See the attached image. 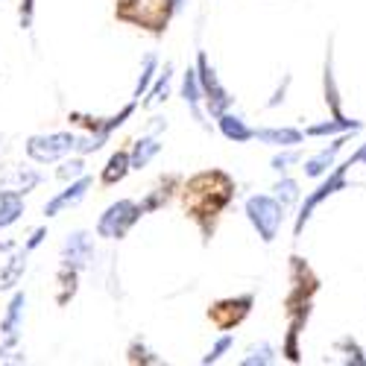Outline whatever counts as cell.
Instances as JSON below:
<instances>
[{
    "instance_id": "obj_1",
    "label": "cell",
    "mask_w": 366,
    "mask_h": 366,
    "mask_svg": "<svg viewBox=\"0 0 366 366\" xmlns=\"http://www.w3.org/2000/svg\"><path fill=\"white\" fill-rule=\"evenodd\" d=\"M232 197H234V179L223 170H202L185 179V185H182V205H185V214L199 226L205 243L214 234V226L220 214L229 208Z\"/></svg>"
},
{
    "instance_id": "obj_2",
    "label": "cell",
    "mask_w": 366,
    "mask_h": 366,
    "mask_svg": "<svg viewBox=\"0 0 366 366\" xmlns=\"http://www.w3.org/2000/svg\"><path fill=\"white\" fill-rule=\"evenodd\" d=\"M144 217H147V211H144L141 199L124 197V199L112 202L103 211V214H100V220H97V237H103V240H124Z\"/></svg>"
},
{
    "instance_id": "obj_3",
    "label": "cell",
    "mask_w": 366,
    "mask_h": 366,
    "mask_svg": "<svg viewBox=\"0 0 366 366\" xmlns=\"http://www.w3.org/2000/svg\"><path fill=\"white\" fill-rule=\"evenodd\" d=\"M76 144H79V135L71 132V129H62V132H39V135H29L26 138L24 152H26V159L33 162V164H56V162L74 156Z\"/></svg>"
},
{
    "instance_id": "obj_4",
    "label": "cell",
    "mask_w": 366,
    "mask_h": 366,
    "mask_svg": "<svg viewBox=\"0 0 366 366\" xmlns=\"http://www.w3.org/2000/svg\"><path fill=\"white\" fill-rule=\"evenodd\" d=\"M243 211H247V220L252 223V229L258 232V237L264 243H272L279 237L282 232V223H285V205L269 197V194H255L247 199V205H243Z\"/></svg>"
},
{
    "instance_id": "obj_5",
    "label": "cell",
    "mask_w": 366,
    "mask_h": 366,
    "mask_svg": "<svg viewBox=\"0 0 366 366\" xmlns=\"http://www.w3.org/2000/svg\"><path fill=\"white\" fill-rule=\"evenodd\" d=\"M197 79H199V88H202V100H205V112L208 117H220L223 112H229L234 106V97L229 94V88L220 82L214 65H211V59L205 50H197Z\"/></svg>"
},
{
    "instance_id": "obj_6",
    "label": "cell",
    "mask_w": 366,
    "mask_h": 366,
    "mask_svg": "<svg viewBox=\"0 0 366 366\" xmlns=\"http://www.w3.org/2000/svg\"><path fill=\"white\" fill-rule=\"evenodd\" d=\"M252 305H255V296H252V293L217 299V302H211L208 320H211V325H214L217 331H232V328H237L243 320L249 317Z\"/></svg>"
},
{
    "instance_id": "obj_7",
    "label": "cell",
    "mask_w": 366,
    "mask_h": 366,
    "mask_svg": "<svg viewBox=\"0 0 366 366\" xmlns=\"http://www.w3.org/2000/svg\"><path fill=\"white\" fill-rule=\"evenodd\" d=\"M94 188V176H79V179H74V182H65V188L59 191V194H53L47 202H44V217L50 220V217H59V214H65L68 208H76L85 197H88V191Z\"/></svg>"
},
{
    "instance_id": "obj_8",
    "label": "cell",
    "mask_w": 366,
    "mask_h": 366,
    "mask_svg": "<svg viewBox=\"0 0 366 366\" xmlns=\"http://www.w3.org/2000/svg\"><path fill=\"white\" fill-rule=\"evenodd\" d=\"M94 255H97L94 237H91V232H85V229L71 232V234L62 240V252H59V258H62L65 267H74V269H79V272H85V269L91 267Z\"/></svg>"
},
{
    "instance_id": "obj_9",
    "label": "cell",
    "mask_w": 366,
    "mask_h": 366,
    "mask_svg": "<svg viewBox=\"0 0 366 366\" xmlns=\"http://www.w3.org/2000/svg\"><path fill=\"white\" fill-rule=\"evenodd\" d=\"M41 182H44V173L39 167H33V164H6V167H0V188L15 191L21 197L33 194Z\"/></svg>"
},
{
    "instance_id": "obj_10",
    "label": "cell",
    "mask_w": 366,
    "mask_h": 366,
    "mask_svg": "<svg viewBox=\"0 0 366 366\" xmlns=\"http://www.w3.org/2000/svg\"><path fill=\"white\" fill-rule=\"evenodd\" d=\"M179 97L182 103L188 106V112L194 114V120L211 132V120H208V112H205V100H202V88H199V79H197V71L188 68L182 74V82H179Z\"/></svg>"
},
{
    "instance_id": "obj_11",
    "label": "cell",
    "mask_w": 366,
    "mask_h": 366,
    "mask_svg": "<svg viewBox=\"0 0 366 366\" xmlns=\"http://www.w3.org/2000/svg\"><path fill=\"white\" fill-rule=\"evenodd\" d=\"M343 185H346V164H343V167H337V170H334V173H331V176H328V179L322 182V185H320V188H317V191H314V194H311L308 199H305V205H302V211H299V217H296V229H293V232H296V237L302 234L305 223L311 220L314 208H317V205H320V202H322L325 197L337 194V191H340Z\"/></svg>"
},
{
    "instance_id": "obj_12",
    "label": "cell",
    "mask_w": 366,
    "mask_h": 366,
    "mask_svg": "<svg viewBox=\"0 0 366 366\" xmlns=\"http://www.w3.org/2000/svg\"><path fill=\"white\" fill-rule=\"evenodd\" d=\"M24 314H26V293L24 290H12L6 314H4V320H0V337H21Z\"/></svg>"
},
{
    "instance_id": "obj_13",
    "label": "cell",
    "mask_w": 366,
    "mask_h": 366,
    "mask_svg": "<svg viewBox=\"0 0 366 366\" xmlns=\"http://www.w3.org/2000/svg\"><path fill=\"white\" fill-rule=\"evenodd\" d=\"M26 258H29V252H26L24 247H18L15 252H9V255H6L4 267H0V290H4V293L18 290V285L24 282V272H26Z\"/></svg>"
},
{
    "instance_id": "obj_14",
    "label": "cell",
    "mask_w": 366,
    "mask_h": 366,
    "mask_svg": "<svg viewBox=\"0 0 366 366\" xmlns=\"http://www.w3.org/2000/svg\"><path fill=\"white\" fill-rule=\"evenodd\" d=\"M164 149L162 138L159 135H152V132H144L132 147H129V162H132V170H144L149 167L152 162L159 159V152Z\"/></svg>"
},
{
    "instance_id": "obj_15",
    "label": "cell",
    "mask_w": 366,
    "mask_h": 366,
    "mask_svg": "<svg viewBox=\"0 0 366 366\" xmlns=\"http://www.w3.org/2000/svg\"><path fill=\"white\" fill-rule=\"evenodd\" d=\"M170 91H173V62H164V68H159L156 79H152V85L147 88V94L138 100V106L156 109L170 97Z\"/></svg>"
},
{
    "instance_id": "obj_16",
    "label": "cell",
    "mask_w": 366,
    "mask_h": 366,
    "mask_svg": "<svg viewBox=\"0 0 366 366\" xmlns=\"http://www.w3.org/2000/svg\"><path fill=\"white\" fill-rule=\"evenodd\" d=\"M217 120V129H220V135L226 138V141H232V144H247V141H252L255 138V129L243 120L240 114H234L232 109L229 112H223L220 117H214Z\"/></svg>"
},
{
    "instance_id": "obj_17",
    "label": "cell",
    "mask_w": 366,
    "mask_h": 366,
    "mask_svg": "<svg viewBox=\"0 0 366 366\" xmlns=\"http://www.w3.org/2000/svg\"><path fill=\"white\" fill-rule=\"evenodd\" d=\"M129 173H132L129 149H114L112 156H109V162H106V167L100 170V185H103V188H114V185H120V182H124Z\"/></svg>"
},
{
    "instance_id": "obj_18",
    "label": "cell",
    "mask_w": 366,
    "mask_h": 366,
    "mask_svg": "<svg viewBox=\"0 0 366 366\" xmlns=\"http://www.w3.org/2000/svg\"><path fill=\"white\" fill-rule=\"evenodd\" d=\"M79 276H82L79 269L59 264V269H56V305H59V308L71 305V299L76 296V290H79Z\"/></svg>"
},
{
    "instance_id": "obj_19",
    "label": "cell",
    "mask_w": 366,
    "mask_h": 366,
    "mask_svg": "<svg viewBox=\"0 0 366 366\" xmlns=\"http://www.w3.org/2000/svg\"><path fill=\"white\" fill-rule=\"evenodd\" d=\"M26 214V202L21 194L15 191H6V188H0V232L15 226L21 217Z\"/></svg>"
},
{
    "instance_id": "obj_20",
    "label": "cell",
    "mask_w": 366,
    "mask_h": 366,
    "mask_svg": "<svg viewBox=\"0 0 366 366\" xmlns=\"http://www.w3.org/2000/svg\"><path fill=\"white\" fill-rule=\"evenodd\" d=\"M302 138H305V132H299L293 127H264V129H255V141L269 144V147H279V149L296 147V144H302Z\"/></svg>"
},
{
    "instance_id": "obj_21",
    "label": "cell",
    "mask_w": 366,
    "mask_h": 366,
    "mask_svg": "<svg viewBox=\"0 0 366 366\" xmlns=\"http://www.w3.org/2000/svg\"><path fill=\"white\" fill-rule=\"evenodd\" d=\"M162 62H159V53H144L141 59V68H138V79H135V88H132V100H141L147 94V88L152 85V79H156Z\"/></svg>"
},
{
    "instance_id": "obj_22",
    "label": "cell",
    "mask_w": 366,
    "mask_h": 366,
    "mask_svg": "<svg viewBox=\"0 0 366 366\" xmlns=\"http://www.w3.org/2000/svg\"><path fill=\"white\" fill-rule=\"evenodd\" d=\"M179 176H164L162 179V185H156V188H152L144 199H141V205H144V211H147V214H152V211H159V208H164L170 199H173V188L179 185Z\"/></svg>"
},
{
    "instance_id": "obj_23",
    "label": "cell",
    "mask_w": 366,
    "mask_h": 366,
    "mask_svg": "<svg viewBox=\"0 0 366 366\" xmlns=\"http://www.w3.org/2000/svg\"><path fill=\"white\" fill-rule=\"evenodd\" d=\"M343 144H346V138H337L328 149H320L317 156H311L308 162H305V176H311V179H320L325 170H328V164L334 162V156L343 149Z\"/></svg>"
},
{
    "instance_id": "obj_24",
    "label": "cell",
    "mask_w": 366,
    "mask_h": 366,
    "mask_svg": "<svg viewBox=\"0 0 366 366\" xmlns=\"http://www.w3.org/2000/svg\"><path fill=\"white\" fill-rule=\"evenodd\" d=\"M85 173H88L85 156H79V152H74V156L62 159V162H59V167H56V179H59V182H74V179H79V176H85Z\"/></svg>"
},
{
    "instance_id": "obj_25",
    "label": "cell",
    "mask_w": 366,
    "mask_h": 366,
    "mask_svg": "<svg viewBox=\"0 0 366 366\" xmlns=\"http://www.w3.org/2000/svg\"><path fill=\"white\" fill-rule=\"evenodd\" d=\"M127 355H129V357H127L129 363H149V366H159V363H164L162 357H156V352H152V349H147L144 337H135V340L129 343Z\"/></svg>"
},
{
    "instance_id": "obj_26",
    "label": "cell",
    "mask_w": 366,
    "mask_h": 366,
    "mask_svg": "<svg viewBox=\"0 0 366 366\" xmlns=\"http://www.w3.org/2000/svg\"><path fill=\"white\" fill-rule=\"evenodd\" d=\"M243 366H267V363H276V349H272L269 343H258V346H252L249 352H247V357L240 360Z\"/></svg>"
},
{
    "instance_id": "obj_27",
    "label": "cell",
    "mask_w": 366,
    "mask_h": 366,
    "mask_svg": "<svg viewBox=\"0 0 366 366\" xmlns=\"http://www.w3.org/2000/svg\"><path fill=\"white\" fill-rule=\"evenodd\" d=\"M234 346V337H232V331H223L220 337L214 340V346H211L205 355H202V366H208V363H217V360H223V355L229 352Z\"/></svg>"
},
{
    "instance_id": "obj_28",
    "label": "cell",
    "mask_w": 366,
    "mask_h": 366,
    "mask_svg": "<svg viewBox=\"0 0 366 366\" xmlns=\"http://www.w3.org/2000/svg\"><path fill=\"white\" fill-rule=\"evenodd\" d=\"M360 124H352V120H343V117H334L328 124H317V127H308L305 132L308 135H331V132H346V129H357Z\"/></svg>"
},
{
    "instance_id": "obj_29",
    "label": "cell",
    "mask_w": 366,
    "mask_h": 366,
    "mask_svg": "<svg viewBox=\"0 0 366 366\" xmlns=\"http://www.w3.org/2000/svg\"><path fill=\"white\" fill-rule=\"evenodd\" d=\"M276 199L285 208H290L293 202H299V182L296 179H282L279 185H276Z\"/></svg>"
},
{
    "instance_id": "obj_30",
    "label": "cell",
    "mask_w": 366,
    "mask_h": 366,
    "mask_svg": "<svg viewBox=\"0 0 366 366\" xmlns=\"http://www.w3.org/2000/svg\"><path fill=\"white\" fill-rule=\"evenodd\" d=\"M299 159H302V152H299V149H287V147H285V152H279V156L272 159V170L285 173V170H290V164H296Z\"/></svg>"
},
{
    "instance_id": "obj_31",
    "label": "cell",
    "mask_w": 366,
    "mask_h": 366,
    "mask_svg": "<svg viewBox=\"0 0 366 366\" xmlns=\"http://www.w3.org/2000/svg\"><path fill=\"white\" fill-rule=\"evenodd\" d=\"M44 240H47V226H39V229H33V232H29V237L24 240V249H26L29 255H33V252L41 247Z\"/></svg>"
},
{
    "instance_id": "obj_32",
    "label": "cell",
    "mask_w": 366,
    "mask_h": 366,
    "mask_svg": "<svg viewBox=\"0 0 366 366\" xmlns=\"http://www.w3.org/2000/svg\"><path fill=\"white\" fill-rule=\"evenodd\" d=\"M167 129V117H149V127H147V132H152V135H162Z\"/></svg>"
},
{
    "instance_id": "obj_33",
    "label": "cell",
    "mask_w": 366,
    "mask_h": 366,
    "mask_svg": "<svg viewBox=\"0 0 366 366\" xmlns=\"http://www.w3.org/2000/svg\"><path fill=\"white\" fill-rule=\"evenodd\" d=\"M15 249H18L15 240H0V255H9V252H15Z\"/></svg>"
},
{
    "instance_id": "obj_34",
    "label": "cell",
    "mask_w": 366,
    "mask_h": 366,
    "mask_svg": "<svg viewBox=\"0 0 366 366\" xmlns=\"http://www.w3.org/2000/svg\"><path fill=\"white\" fill-rule=\"evenodd\" d=\"M185 4H188V0H167V9H170L173 15H179L182 9H185Z\"/></svg>"
},
{
    "instance_id": "obj_35",
    "label": "cell",
    "mask_w": 366,
    "mask_h": 366,
    "mask_svg": "<svg viewBox=\"0 0 366 366\" xmlns=\"http://www.w3.org/2000/svg\"><path fill=\"white\" fill-rule=\"evenodd\" d=\"M0 152H4V135H0Z\"/></svg>"
}]
</instances>
